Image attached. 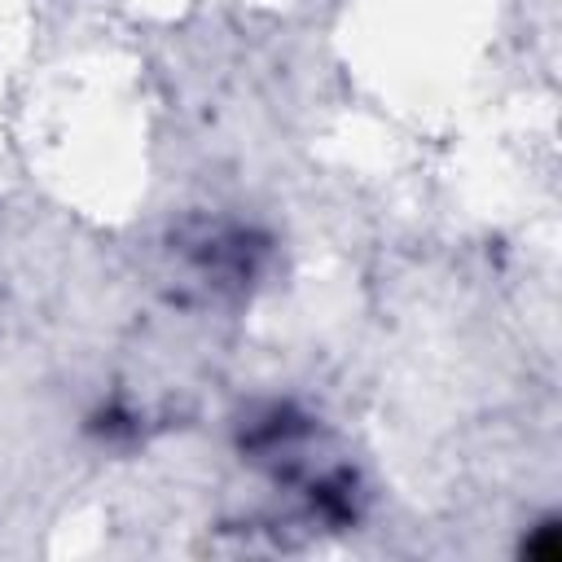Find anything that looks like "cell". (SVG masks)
Instances as JSON below:
<instances>
[{
	"instance_id": "cell-1",
	"label": "cell",
	"mask_w": 562,
	"mask_h": 562,
	"mask_svg": "<svg viewBox=\"0 0 562 562\" xmlns=\"http://www.w3.org/2000/svg\"><path fill=\"white\" fill-rule=\"evenodd\" d=\"M522 553H527V558H549V562L562 558V531H558L553 522H544V527L522 544Z\"/></svg>"
}]
</instances>
